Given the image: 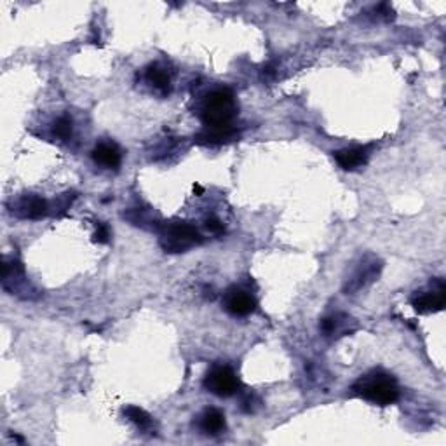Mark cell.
Masks as SVG:
<instances>
[{
  "label": "cell",
  "mask_w": 446,
  "mask_h": 446,
  "mask_svg": "<svg viewBox=\"0 0 446 446\" xmlns=\"http://www.w3.org/2000/svg\"><path fill=\"white\" fill-rule=\"evenodd\" d=\"M352 394L366 399L378 406L394 405L399 399V386L393 375L383 373V371H371V373L361 377L352 386Z\"/></svg>",
  "instance_id": "6da1fadb"
},
{
  "label": "cell",
  "mask_w": 446,
  "mask_h": 446,
  "mask_svg": "<svg viewBox=\"0 0 446 446\" xmlns=\"http://www.w3.org/2000/svg\"><path fill=\"white\" fill-rule=\"evenodd\" d=\"M235 114H238V103L230 89L222 87L209 92L201 107L199 117L206 127L232 126Z\"/></svg>",
  "instance_id": "7a4b0ae2"
},
{
  "label": "cell",
  "mask_w": 446,
  "mask_h": 446,
  "mask_svg": "<svg viewBox=\"0 0 446 446\" xmlns=\"http://www.w3.org/2000/svg\"><path fill=\"white\" fill-rule=\"evenodd\" d=\"M159 243L166 253H185L190 248L199 246L203 235L189 222H169L159 228Z\"/></svg>",
  "instance_id": "3957f363"
},
{
  "label": "cell",
  "mask_w": 446,
  "mask_h": 446,
  "mask_svg": "<svg viewBox=\"0 0 446 446\" xmlns=\"http://www.w3.org/2000/svg\"><path fill=\"white\" fill-rule=\"evenodd\" d=\"M204 387L218 398H230L238 393L240 383L232 368L215 366L204 378Z\"/></svg>",
  "instance_id": "277c9868"
},
{
  "label": "cell",
  "mask_w": 446,
  "mask_h": 446,
  "mask_svg": "<svg viewBox=\"0 0 446 446\" xmlns=\"http://www.w3.org/2000/svg\"><path fill=\"white\" fill-rule=\"evenodd\" d=\"M446 302V286L443 279H436L432 282V288L428 292H417V294L412 298L413 309L418 314H430L440 312L445 307Z\"/></svg>",
  "instance_id": "5b68a950"
},
{
  "label": "cell",
  "mask_w": 446,
  "mask_h": 446,
  "mask_svg": "<svg viewBox=\"0 0 446 446\" xmlns=\"http://www.w3.org/2000/svg\"><path fill=\"white\" fill-rule=\"evenodd\" d=\"M380 270H382V263L377 258L368 257L359 263L358 269L354 270V274L347 279L345 282V292L347 294H354L359 290H363L364 286H368L370 282H373L378 277Z\"/></svg>",
  "instance_id": "8992f818"
},
{
  "label": "cell",
  "mask_w": 446,
  "mask_h": 446,
  "mask_svg": "<svg viewBox=\"0 0 446 446\" xmlns=\"http://www.w3.org/2000/svg\"><path fill=\"white\" fill-rule=\"evenodd\" d=\"M223 305L228 314L235 317H246L257 310V300L244 290L232 286L223 294Z\"/></svg>",
  "instance_id": "52a82bcc"
},
{
  "label": "cell",
  "mask_w": 446,
  "mask_h": 446,
  "mask_svg": "<svg viewBox=\"0 0 446 446\" xmlns=\"http://www.w3.org/2000/svg\"><path fill=\"white\" fill-rule=\"evenodd\" d=\"M14 213L19 218L25 220H41L44 216H48L49 213V204L48 201L42 199V197L35 196V193H28V196L21 197L16 203Z\"/></svg>",
  "instance_id": "ba28073f"
},
{
  "label": "cell",
  "mask_w": 446,
  "mask_h": 446,
  "mask_svg": "<svg viewBox=\"0 0 446 446\" xmlns=\"http://www.w3.org/2000/svg\"><path fill=\"white\" fill-rule=\"evenodd\" d=\"M238 127L232 126H218V127H204L201 133L196 134V143L199 145H223V143L235 142L239 138Z\"/></svg>",
  "instance_id": "9c48e42d"
},
{
  "label": "cell",
  "mask_w": 446,
  "mask_h": 446,
  "mask_svg": "<svg viewBox=\"0 0 446 446\" xmlns=\"http://www.w3.org/2000/svg\"><path fill=\"white\" fill-rule=\"evenodd\" d=\"M368 147H349V149H342L333 152L336 164L345 171H352L358 169L361 166L366 164L368 161Z\"/></svg>",
  "instance_id": "30bf717a"
},
{
  "label": "cell",
  "mask_w": 446,
  "mask_h": 446,
  "mask_svg": "<svg viewBox=\"0 0 446 446\" xmlns=\"http://www.w3.org/2000/svg\"><path fill=\"white\" fill-rule=\"evenodd\" d=\"M92 161L105 169H117L120 166V152L112 143H100L91 152Z\"/></svg>",
  "instance_id": "8fae6325"
},
{
  "label": "cell",
  "mask_w": 446,
  "mask_h": 446,
  "mask_svg": "<svg viewBox=\"0 0 446 446\" xmlns=\"http://www.w3.org/2000/svg\"><path fill=\"white\" fill-rule=\"evenodd\" d=\"M201 430L206 434H211V436H216V434H222L227 424H225V415L216 408H208L204 410L203 415H201L199 420Z\"/></svg>",
  "instance_id": "7c38bea8"
},
{
  "label": "cell",
  "mask_w": 446,
  "mask_h": 446,
  "mask_svg": "<svg viewBox=\"0 0 446 446\" xmlns=\"http://www.w3.org/2000/svg\"><path fill=\"white\" fill-rule=\"evenodd\" d=\"M147 80L152 86L155 91H159L161 95H169L171 91V79H169L168 72L164 68L157 67V65H150L147 68Z\"/></svg>",
  "instance_id": "4fadbf2b"
},
{
  "label": "cell",
  "mask_w": 446,
  "mask_h": 446,
  "mask_svg": "<svg viewBox=\"0 0 446 446\" xmlns=\"http://www.w3.org/2000/svg\"><path fill=\"white\" fill-rule=\"evenodd\" d=\"M124 415H126L133 424H137L138 428H149V425L152 424V417H150L145 410L139 408V406H127V408H124Z\"/></svg>",
  "instance_id": "5bb4252c"
},
{
  "label": "cell",
  "mask_w": 446,
  "mask_h": 446,
  "mask_svg": "<svg viewBox=\"0 0 446 446\" xmlns=\"http://www.w3.org/2000/svg\"><path fill=\"white\" fill-rule=\"evenodd\" d=\"M347 321H349V317L342 316V314H335V316L324 317V319L321 321V329H323V333L326 336L335 335V333L339 331V329L342 328Z\"/></svg>",
  "instance_id": "9a60e30c"
},
{
  "label": "cell",
  "mask_w": 446,
  "mask_h": 446,
  "mask_svg": "<svg viewBox=\"0 0 446 446\" xmlns=\"http://www.w3.org/2000/svg\"><path fill=\"white\" fill-rule=\"evenodd\" d=\"M53 133L54 137H58L60 139H68L72 137V119L67 117V115L58 119L56 122H54Z\"/></svg>",
  "instance_id": "2e32d148"
},
{
  "label": "cell",
  "mask_w": 446,
  "mask_h": 446,
  "mask_svg": "<svg viewBox=\"0 0 446 446\" xmlns=\"http://www.w3.org/2000/svg\"><path fill=\"white\" fill-rule=\"evenodd\" d=\"M92 240H95V243H100V244H107L108 240H110V230H108L107 225L105 223L98 225L95 235H92Z\"/></svg>",
  "instance_id": "e0dca14e"
},
{
  "label": "cell",
  "mask_w": 446,
  "mask_h": 446,
  "mask_svg": "<svg viewBox=\"0 0 446 446\" xmlns=\"http://www.w3.org/2000/svg\"><path fill=\"white\" fill-rule=\"evenodd\" d=\"M204 225H206V228L211 232V234H222V232H225L223 223L220 222L218 218H215V216H209V218H206Z\"/></svg>",
  "instance_id": "ac0fdd59"
},
{
  "label": "cell",
  "mask_w": 446,
  "mask_h": 446,
  "mask_svg": "<svg viewBox=\"0 0 446 446\" xmlns=\"http://www.w3.org/2000/svg\"><path fill=\"white\" fill-rule=\"evenodd\" d=\"M263 73H265L267 77H274V73H275V68H274V65H267L265 68H263Z\"/></svg>",
  "instance_id": "d6986e66"
},
{
  "label": "cell",
  "mask_w": 446,
  "mask_h": 446,
  "mask_svg": "<svg viewBox=\"0 0 446 446\" xmlns=\"http://www.w3.org/2000/svg\"><path fill=\"white\" fill-rule=\"evenodd\" d=\"M193 192H197V193H203V187H199V185H193Z\"/></svg>",
  "instance_id": "ffe728a7"
}]
</instances>
